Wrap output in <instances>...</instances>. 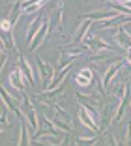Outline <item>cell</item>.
I'll list each match as a JSON object with an SVG mask.
<instances>
[{
    "instance_id": "4",
    "label": "cell",
    "mask_w": 131,
    "mask_h": 146,
    "mask_svg": "<svg viewBox=\"0 0 131 146\" xmlns=\"http://www.w3.org/2000/svg\"><path fill=\"white\" fill-rule=\"evenodd\" d=\"M64 96H66V86H60V88H55V90H43L41 94H36V99L39 103L53 109L55 105H58V101H62Z\"/></svg>"
},
{
    "instance_id": "14",
    "label": "cell",
    "mask_w": 131,
    "mask_h": 146,
    "mask_svg": "<svg viewBox=\"0 0 131 146\" xmlns=\"http://www.w3.org/2000/svg\"><path fill=\"white\" fill-rule=\"evenodd\" d=\"M64 137H66V135H62V133H41V131H39V133H36V135H32V139H34V141L47 142V144H56V146L62 144Z\"/></svg>"
},
{
    "instance_id": "13",
    "label": "cell",
    "mask_w": 131,
    "mask_h": 146,
    "mask_svg": "<svg viewBox=\"0 0 131 146\" xmlns=\"http://www.w3.org/2000/svg\"><path fill=\"white\" fill-rule=\"evenodd\" d=\"M73 79H75V82L79 86H92L94 84V71H92V68L79 69V71L73 75Z\"/></svg>"
},
{
    "instance_id": "1",
    "label": "cell",
    "mask_w": 131,
    "mask_h": 146,
    "mask_svg": "<svg viewBox=\"0 0 131 146\" xmlns=\"http://www.w3.org/2000/svg\"><path fill=\"white\" fill-rule=\"evenodd\" d=\"M126 60L124 58H112V60L107 64V68L103 69V73H101V82H103V88H109L110 84H112V81H114V77L118 75L120 71H124L126 69Z\"/></svg>"
},
{
    "instance_id": "2",
    "label": "cell",
    "mask_w": 131,
    "mask_h": 146,
    "mask_svg": "<svg viewBox=\"0 0 131 146\" xmlns=\"http://www.w3.org/2000/svg\"><path fill=\"white\" fill-rule=\"evenodd\" d=\"M62 13H64V2H53L51 9L47 11V23H49V28L56 30L58 34H62Z\"/></svg>"
},
{
    "instance_id": "10",
    "label": "cell",
    "mask_w": 131,
    "mask_h": 146,
    "mask_svg": "<svg viewBox=\"0 0 131 146\" xmlns=\"http://www.w3.org/2000/svg\"><path fill=\"white\" fill-rule=\"evenodd\" d=\"M77 28H75V34H73V43H82V39L88 36V30L94 26L92 21H86V19H77Z\"/></svg>"
},
{
    "instance_id": "17",
    "label": "cell",
    "mask_w": 131,
    "mask_h": 146,
    "mask_svg": "<svg viewBox=\"0 0 131 146\" xmlns=\"http://www.w3.org/2000/svg\"><path fill=\"white\" fill-rule=\"evenodd\" d=\"M17 146H30V127H28L25 118L21 120V131H19Z\"/></svg>"
},
{
    "instance_id": "23",
    "label": "cell",
    "mask_w": 131,
    "mask_h": 146,
    "mask_svg": "<svg viewBox=\"0 0 131 146\" xmlns=\"http://www.w3.org/2000/svg\"><path fill=\"white\" fill-rule=\"evenodd\" d=\"M103 146H120V142L112 133H107V141L103 142Z\"/></svg>"
},
{
    "instance_id": "9",
    "label": "cell",
    "mask_w": 131,
    "mask_h": 146,
    "mask_svg": "<svg viewBox=\"0 0 131 146\" xmlns=\"http://www.w3.org/2000/svg\"><path fill=\"white\" fill-rule=\"evenodd\" d=\"M112 39L116 41L118 47L124 49V51H129L131 49V34L124 28V26H118L116 30H112Z\"/></svg>"
},
{
    "instance_id": "8",
    "label": "cell",
    "mask_w": 131,
    "mask_h": 146,
    "mask_svg": "<svg viewBox=\"0 0 131 146\" xmlns=\"http://www.w3.org/2000/svg\"><path fill=\"white\" fill-rule=\"evenodd\" d=\"M49 34H51V28H49V23H47V17L43 19V23H41V26H39V30H38V34L34 36V39H32V43L28 45V49L32 52L36 51V49H39L43 45V43L47 41V38H49Z\"/></svg>"
},
{
    "instance_id": "6",
    "label": "cell",
    "mask_w": 131,
    "mask_h": 146,
    "mask_svg": "<svg viewBox=\"0 0 131 146\" xmlns=\"http://www.w3.org/2000/svg\"><path fill=\"white\" fill-rule=\"evenodd\" d=\"M17 69L23 73V77H25V81L28 82L30 86H36L38 84V77H36V71H34V68L26 62V58H25V54H17Z\"/></svg>"
},
{
    "instance_id": "3",
    "label": "cell",
    "mask_w": 131,
    "mask_h": 146,
    "mask_svg": "<svg viewBox=\"0 0 131 146\" xmlns=\"http://www.w3.org/2000/svg\"><path fill=\"white\" fill-rule=\"evenodd\" d=\"M82 45L88 49L90 54H97V52H103V51L116 52V47H112L110 43H107L105 39L97 38V36H86V38L82 39Z\"/></svg>"
},
{
    "instance_id": "18",
    "label": "cell",
    "mask_w": 131,
    "mask_h": 146,
    "mask_svg": "<svg viewBox=\"0 0 131 146\" xmlns=\"http://www.w3.org/2000/svg\"><path fill=\"white\" fill-rule=\"evenodd\" d=\"M77 116H79V120H80V124L84 125V127L88 129L90 133H92V135H97V125L94 124L92 120H90V116L86 114V112L82 111V109H80V107H79V112H77Z\"/></svg>"
},
{
    "instance_id": "16",
    "label": "cell",
    "mask_w": 131,
    "mask_h": 146,
    "mask_svg": "<svg viewBox=\"0 0 131 146\" xmlns=\"http://www.w3.org/2000/svg\"><path fill=\"white\" fill-rule=\"evenodd\" d=\"M9 82H11V86L17 90V94L21 96H25V84H26V81H25V77H23V73L19 71L17 68L11 71V75H9Z\"/></svg>"
},
{
    "instance_id": "19",
    "label": "cell",
    "mask_w": 131,
    "mask_h": 146,
    "mask_svg": "<svg viewBox=\"0 0 131 146\" xmlns=\"http://www.w3.org/2000/svg\"><path fill=\"white\" fill-rule=\"evenodd\" d=\"M75 146H96L99 142V135H94V137H75Z\"/></svg>"
},
{
    "instance_id": "22",
    "label": "cell",
    "mask_w": 131,
    "mask_h": 146,
    "mask_svg": "<svg viewBox=\"0 0 131 146\" xmlns=\"http://www.w3.org/2000/svg\"><path fill=\"white\" fill-rule=\"evenodd\" d=\"M75 60H77L75 56H69V54H64V52H60V58H58V66H56V71H60V69H64V68H68V66H71Z\"/></svg>"
},
{
    "instance_id": "15",
    "label": "cell",
    "mask_w": 131,
    "mask_h": 146,
    "mask_svg": "<svg viewBox=\"0 0 131 146\" xmlns=\"http://www.w3.org/2000/svg\"><path fill=\"white\" fill-rule=\"evenodd\" d=\"M43 19H45V15H41V13H38V15H34V19L30 21V25H28V30H26V34H25V39H26V43H32V39H34V36L38 34V30H39V26H41V23H43Z\"/></svg>"
},
{
    "instance_id": "7",
    "label": "cell",
    "mask_w": 131,
    "mask_h": 146,
    "mask_svg": "<svg viewBox=\"0 0 131 146\" xmlns=\"http://www.w3.org/2000/svg\"><path fill=\"white\" fill-rule=\"evenodd\" d=\"M36 66H38V69H39L38 71L39 77L43 79V90H47L49 84H51V81H53V77H55V68L47 60H43L41 56H36Z\"/></svg>"
},
{
    "instance_id": "12",
    "label": "cell",
    "mask_w": 131,
    "mask_h": 146,
    "mask_svg": "<svg viewBox=\"0 0 131 146\" xmlns=\"http://www.w3.org/2000/svg\"><path fill=\"white\" fill-rule=\"evenodd\" d=\"M58 52H64V54H69V56H75V58H79V56L86 54L88 52V49L82 45V43H68V45H60L58 47Z\"/></svg>"
},
{
    "instance_id": "21",
    "label": "cell",
    "mask_w": 131,
    "mask_h": 146,
    "mask_svg": "<svg viewBox=\"0 0 131 146\" xmlns=\"http://www.w3.org/2000/svg\"><path fill=\"white\" fill-rule=\"evenodd\" d=\"M13 124V118H9V112L8 111H2L0 114V133H6Z\"/></svg>"
},
{
    "instance_id": "11",
    "label": "cell",
    "mask_w": 131,
    "mask_h": 146,
    "mask_svg": "<svg viewBox=\"0 0 131 146\" xmlns=\"http://www.w3.org/2000/svg\"><path fill=\"white\" fill-rule=\"evenodd\" d=\"M25 4L26 2H13V4H9V11L8 15H6V19L9 21V25H11V28H15V25H17V21L21 19L23 11H25Z\"/></svg>"
},
{
    "instance_id": "20",
    "label": "cell",
    "mask_w": 131,
    "mask_h": 146,
    "mask_svg": "<svg viewBox=\"0 0 131 146\" xmlns=\"http://www.w3.org/2000/svg\"><path fill=\"white\" fill-rule=\"evenodd\" d=\"M45 6V2H26L25 4V11H23V15H38V11Z\"/></svg>"
},
{
    "instance_id": "25",
    "label": "cell",
    "mask_w": 131,
    "mask_h": 146,
    "mask_svg": "<svg viewBox=\"0 0 131 146\" xmlns=\"http://www.w3.org/2000/svg\"><path fill=\"white\" fill-rule=\"evenodd\" d=\"M124 60H126V64L131 68V49H129V51H126V56H124Z\"/></svg>"
},
{
    "instance_id": "26",
    "label": "cell",
    "mask_w": 131,
    "mask_h": 146,
    "mask_svg": "<svg viewBox=\"0 0 131 146\" xmlns=\"http://www.w3.org/2000/svg\"><path fill=\"white\" fill-rule=\"evenodd\" d=\"M129 107H131V99H129Z\"/></svg>"
},
{
    "instance_id": "5",
    "label": "cell",
    "mask_w": 131,
    "mask_h": 146,
    "mask_svg": "<svg viewBox=\"0 0 131 146\" xmlns=\"http://www.w3.org/2000/svg\"><path fill=\"white\" fill-rule=\"evenodd\" d=\"M0 99H2V103H4L6 111L11 112L13 116H17L19 120H23V112H21V101L17 98H13L8 90H6L4 86H0Z\"/></svg>"
},
{
    "instance_id": "24",
    "label": "cell",
    "mask_w": 131,
    "mask_h": 146,
    "mask_svg": "<svg viewBox=\"0 0 131 146\" xmlns=\"http://www.w3.org/2000/svg\"><path fill=\"white\" fill-rule=\"evenodd\" d=\"M6 62H8V52H6L4 49H0V71H2V69H4Z\"/></svg>"
}]
</instances>
